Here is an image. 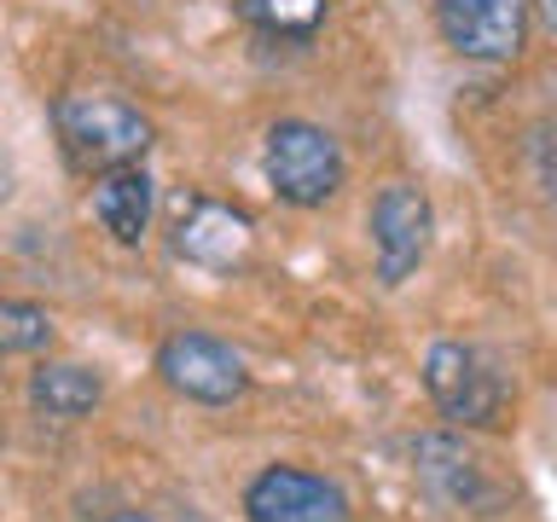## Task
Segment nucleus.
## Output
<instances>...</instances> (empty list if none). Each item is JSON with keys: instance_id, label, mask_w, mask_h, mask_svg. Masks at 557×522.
I'll list each match as a JSON object with an SVG mask.
<instances>
[{"instance_id": "f257e3e1", "label": "nucleus", "mask_w": 557, "mask_h": 522, "mask_svg": "<svg viewBox=\"0 0 557 522\" xmlns=\"http://www.w3.org/2000/svg\"><path fill=\"white\" fill-rule=\"evenodd\" d=\"M52 128L64 139V157L87 174L139 163L151 151V122L139 104L116 94H64L52 104Z\"/></svg>"}, {"instance_id": "f03ea898", "label": "nucleus", "mask_w": 557, "mask_h": 522, "mask_svg": "<svg viewBox=\"0 0 557 522\" xmlns=\"http://www.w3.org/2000/svg\"><path fill=\"white\" fill-rule=\"evenodd\" d=\"M261 174H268L273 198L290 203V209H320L343 191L348 181V163H343V146L331 139L320 122H302V116H285L268 128V146H261Z\"/></svg>"}, {"instance_id": "7ed1b4c3", "label": "nucleus", "mask_w": 557, "mask_h": 522, "mask_svg": "<svg viewBox=\"0 0 557 522\" xmlns=\"http://www.w3.org/2000/svg\"><path fill=\"white\" fill-rule=\"evenodd\" d=\"M424 389L435 400V412H442L447 424H465V430H494L505 418V407H511L505 377L465 343H435L430 348L424 355Z\"/></svg>"}, {"instance_id": "20e7f679", "label": "nucleus", "mask_w": 557, "mask_h": 522, "mask_svg": "<svg viewBox=\"0 0 557 522\" xmlns=\"http://www.w3.org/2000/svg\"><path fill=\"white\" fill-rule=\"evenodd\" d=\"M534 0H435V29L470 64H511L529 41Z\"/></svg>"}, {"instance_id": "39448f33", "label": "nucleus", "mask_w": 557, "mask_h": 522, "mask_svg": "<svg viewBox=\"0 0 557 522\" xmlns=\"http://www.w3.org/2000/svg\"><path fill=\"white\" fill-rule=\"evenodd\" d=\"M372 256H377V278L383 285H407L418 273V261L430 256V233H435V209L412 181H389L372 198Z\"/></svg>"}, {"instance_id": "423d86ee", "label": "nucleus", "mask_w": 557, "mask_h": 522, "mask_svg": "<svg viewBox=\"0 0 557 522\" xmlns=\"http://www.w3.org/2000/svg\"><path fill=\"white\" fill-rule=\"evenodd\" d=\"M157 372L174 395L203 400V407H226L250 389V372L244 360L226 348L221 337H203V331H174V337L157 348Z\"/></svg>"}, {"instance_id": "0eeeda50", "label": "nucleus", "mask_w": 557, "mask_h": 522, "mask_svg": "<svg viewBox=\"0 0 557 522\" xmlns=\"http://www.w3.org/2000/svg\"><path fill=\"white\" fill-rule=\"evenodd\" d=\"M244 522H348V494L320 470L268 464L244 487Z\"/></svg>"}, {"instance_id": "6e6552de", "label": "nucleus", "mask_w": 557, "mask_h": 522, "mask_svg": "<svg viewBox=\"0 0 557 522\" xmlns=\"http://www.w3.org/2000/svg\"><path fill=\"white\" fill-rule=\"evenodd\" d=\"M250 250H256V226L244 209L221 203V198L181 203V221H174V256L181 261H191L203 273H233V268H244Z\"/></svg>"}, {"instance_id": "1a4fd4ad", "label": "nucleus", "mask_w": 557, "mask_h": 522, "mask_svg": "<svg viewBox=\"0 0 557 522\" xmlns=\"http://www.w3.org/2000/svg\"><path fill=\"white\" fill-rule=\"evenodd\" d=\"M87 209H94V221L111 233L116 244H146V226H151V209H157V186L151 174L139 163H122V169H104L94 181V198H87Z\"/></svg>"}, {"instance_id": "9d476101", "label": "nucleus", "mask_w": 557, "mask_h": 522, "mask_svg": "<svg viewBox=\"0 0 557 522\" xmlns=\"http://www.w3.org/2000/svg\"><path fill=\"white\" fill-rule=\"evenodd\" d=\"M418 470H424V482L447 505H465V511H487V505H499V487L487 482L482 459H476V452H465L459 442H447V435H424V442H418Z\"/></svg>"}, {"instance_id": "9b49d317", "label": "nucleus", "mask_w": 557, "mask_h": 522, "mask_svg": "<svg viewBox=\"0 0 557 522\" xmlns=\"http://www.w3.org/2000/svg\"><path fill=\"white\" fill-rule=\"evenodd\" d=\"M99 400H104L99 372H87L76 360H41L29 377V407L47 412V418H82V412H94Z\"/></svg>"}, {"instance_id": "f8f14e48", "label": "nucleus", "mask_w": 557, "mask_h": 522, "mask_svg": "<svg viewBox=\"0 0 557 522\" xmlns=\"http://www.w3.org/2000/svg\"><path fill=\"white\" fill-rule=\"evenodd\" d=\"M238 12H244V24L273 35V41H308L325 24L331 0H238Z\"/></svg>"}, {"instance_id": "ddd939ff", "label": "nucleus", "mask_w": 557, "mask_h": 522, "mask_svg": "<svg viewBox=\"0 0 557 522\" xmlns=\"http://www.w3.org/2000/svg\"><path fill=\"white\" fill-rule=\"evenodd\" d=\"M52 348V313L41 302H17V296H0V360L17 355H47Z\"/></svg>"}, {"instance_id": "4468645a", "label": "nucleus", "mask_w": 557, "mask_h": 522, "mask_svg": "<svg viewBox=\"0 0 557 522\" xmlns=\"http://www.w3.org/2000/svg\"><path fill=\"white\" fill-rule=\"evenodd\" d=\"M12 198V157H7V146H0V203Z\"/></svg>"}, {"instance_id": "2eb2a0df", "label": "nucleus", "mask_w": 557, "mask_h": 522, "mask_svg": "<svg viewBox=\"0 0 557 522\" xmlns=\"http://www.w3.org/2000/svg\"><path fill=\"white\" fill-rule=\"evenodd\" d=\"M534 12H540V24L557 35V0H534Z\"/></svg>"}, {"instance_id": "dca6fc26", "label": "nucleus", "mask_w": 557, "mask_h": 522, "mask_svg": "<svg viewBox=\"0 0 557 522\" xmlns=\"http://www.w3.org/2000/svg\"><path fill=\"white\" fill-rule=\"evenodd\" d=\"M104 522H151V517H139V511H116V517H104Z\"/></svg>"}]
</instances>
